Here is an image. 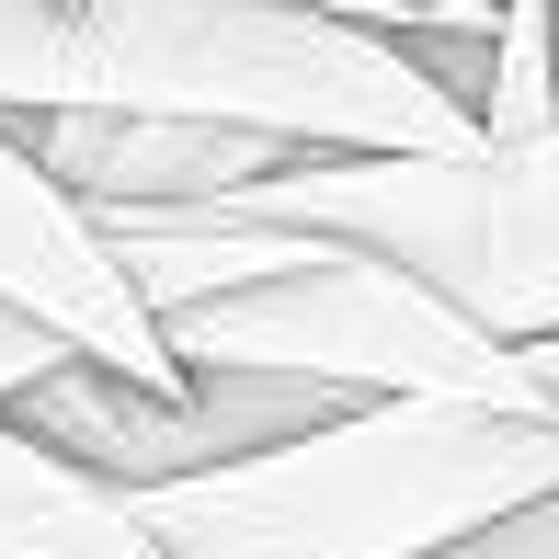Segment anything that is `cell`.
Instances as JSON below:
<instances>
[{
    "label": "cell",
    "instance_id": "cell-8",
    "mask_svg": "<svg viewBox=\"0 0 559 559\" xmlns=\"http://www.w3.org/2000/svg\"><path fill=\"white\" fill-rule=\"evenodd\" d=\"M435 559H559V491L514 502V514H491V525H468V537H445Z\"/></svg>",
    "mask_w": 559,
    "mask_h": 559
},
{
    "label": "cell",
    "instance_id": "cell-9",
    "mask_svg": "<svg viewBox=\"0 0 559 559\" xmlns=\"http://www.w3.org/2000/svg\"><path fill=\"white\" fill-rule=\"evenodd\" d=\"M69 354H81V343H69V332H46L35 309H12V297H0V412H12V400L35 389L46 366H69Z\"/></svg>",
    "mask_w": 559,
    "mask_h": 559
},
{
    "label": "cell",
    "instance_id": "cell-10",
    "mask_svg": "<svg viewBox=\"0 0 559 559\" xmlns=\"http://www.w3.org/2000/svg\"><path fill=\"white\" fill-rule=\"evenodd\" d=\"M435 35H502V0H412Z\"/></svg>",
    "mask_w": 559,
    "mask_h": 559
},
{
    "label": "cell",
    "instance_id": "cell-1",
    "mask_svg": "<svg viewBox=\"0 0 559 559\" xmlns=\"http://www.w3.org/2000/svg\"><path fill=\"white\" fill-rule=\"evenodd\" d=\"M537 491H559V412L354 400L297 445L138 491V514L171 559H435Z\"/></svg>",
    "mask_w": 559,
    "mask_h": 559
},
{
    "label": "cell",
    "instance_id": "cell-6",
    "mask_svg": "<svg viewBox=\"0 0 559 559\" xmlns=\"http://www.w3.org/2000/svg\"><path fill=\"white\" fill-rule=\"evenodd\" d=\"M35 171L81 206H206V194H240L263 171L309 160L286 138H251V126H194V115H0Z\"/></svg>",
    "mask_w": 559,
    "mask_h": 559
},
{
    "label": "cell",
    "instance_id": "cell-11",
    "mask_svg": "<svg viewBox=\"0 0 559 559\" xmlns=\"http://www.w3.org/2000/svg\"><path fill=\"white\" fill-rule=\"evenodd\" d=\"M309 12H354V23H389V35H423L412 0H309Z\"/></svg>",
    "mask_w": 559,
    "mask_h": 559
},
{
    "label": "cell",
    "instance_id": "cell-2",
    "mask_svg": "<svg viewBox=\"0 0 559 559\" xmlns=\"http://www.w3.org/2000/svg\"><path fill=\"white\" fill-rule=\"evenodd\" d=\"M160 343H171V366H274V377H320L343 400H502V412H559L525 343L468 320L412 263H389L366 240H320V228H297V251L274 274H240V286L171 309Z\"/></svg>",
    "mask_w": 559,
    "mask_h": 559
},
{
    "label": "cell",
    "instance_id": "cell-7",
    "mask_svg": "<svg viewBox=\"0 0 559 559\" xmlns=\"http://www.w3.org/2000/svg\"><path fill=\"white\" fill-rule=\"evenodd\" d=\"M0 559H171V548L148 537L138 491L92 479L81 456H58L0 412Z\"/></svg>",
    "mask_w": 559,
    "mask_h": 559
},
{
    "label": "cell",
    "instance_id": "cell-4",
    "mask_svg": "<svg viewBox=\"0 0 559 559\" xmlns=\"http://www.w3.org/2000/svg\"><path fill=\"white\" fill-rule=\"evenodd\" d=\"M332 412H354L343 389L320 377H274V366H183V377H126V366H46L35 389L12 400L23 435H46L58 456H81L92 479L115 491H171V479H206V468H240L263 445H297L320 435Z\"/></svg>",
    "mask_w": 559,
    "mask_h": 559
},
{
    "label": "cell",
    "instance_id": "cell-5",
    "mask_svg": "<svg viewBox=\"0 0 559 559\" xmlns=\"http://www.w3.org/2000/svg\"><path fill=\"white\" fill-rule=\"evenodd\" d=\"M0 297H12V309H35L46 332H69L92 366L183 377V366H171V343H160V320H148L138 286H126V263L104 251L92 206L46 183L35 148H23L12 126H0Z\"/></svg>",
    "mask_w": 559,
    "mask_h": 559
},
{
    "label": "cell",
    "instance_id": "cell-3",
    "mask_svg": "<svg viewBox=\"0 0 559 559\" xmlns=\"http://www.w3.org/2000/svg\"><path fill=\"white\" fill-rule=\"evenodd\" d=\"M228 206L389 251L423 286H445L468 320H491L502 343L559 332V126L514 148L479 138V148H389V160L309 148V160L240 183Z\"/></svg>",
    "mask_w": 559,
    "mask_h": 559
}]
</instances>
